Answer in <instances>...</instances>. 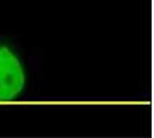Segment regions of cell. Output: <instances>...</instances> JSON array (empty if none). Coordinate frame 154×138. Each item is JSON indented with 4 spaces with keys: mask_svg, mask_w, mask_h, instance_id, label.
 <instances>
[{
    "mask_svg": "<svg viewBox=\"0 0 154 138\" xmlns=\"http://www.w3.org/2000/svg\"><path fill=\"white\" fill-rule=\"evenodd\" d=\"M38 63L19 42L0 35V101H14L34 91Z\"/></svg>",
    "mask_w": 154,
    "mask_h": 138,
    "instance_id": "1",
    "label": "cell"
}]
</instances>
